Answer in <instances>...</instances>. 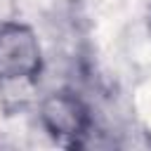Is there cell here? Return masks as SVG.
Masks as SVG:
<instances>
[{
	"label": "cell",
	"instance_id": "cell-1",
	"mask_svg": "<svg viewBox=\"0 0 151 151\" xmlns=\"http://www.w3.org/2000/svg\"><path fill=\"white\" fill-rule=\"evenodd\" d=\"M42 68V52L35 33L24 24L0 26V80H35Z\"/></svg>",
	"mask_w": 151,
	"mask_h": 151
},
{
	"label": "cell",
	"instance_id": "cell-2",
	"mask_svg": "<svg viewBox=\"0 0 151 151\" xmlns=\"http://www.w3.org/2000/svg\"><path fill=\"white\" fill-rule=\"evenodd\" d=\"M40 120L45 130L66 146L80 144L90 130V111L83 99L73 92H52L40 106Z\"/></svg>",
	"mask_w": 151,
	"mask_h": 151
}]
</instances>
